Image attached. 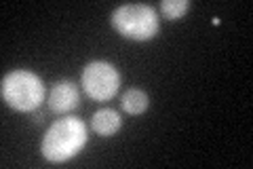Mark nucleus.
Here are the masks:
<instances>
[{
	"instance_id": "obj_1",
	"label": "nucleus",
	"mask_w": 253,
	"mask_h": 169,
	"mask_svg": "<svg viewBox=\"0 0 253 169\" xmlns=\"http://www.w3.org/2000/svg\"><path fill=\"white\" fill-rule=\"evenodd\" d=\"M86 125L76 116H63L46 129L41 152L51 163H63L76 157L86 144Z\"/></svg>"
},
{
	"instance_id": "obj_2",
	"label": "nucleus",
	"mask_w": 253,
	"mask_h": 169,
	"mask_svg": "<svg viewBox=\"0 0 253 169\" xmlns=\"http://www.w3.org/2000/svg\"><path fill=\"white\" fill-rule=\"evenodd\" d=\"M0 93H2L4 104L13 110L32 112L44 100V85L41 76L34 74V72L13 70L0 83Z\"/></svg>"
},
{
	"instance_id": "obj_3",
	"label": "nucleus",
	"mask_w": 253,
	"mask_h": 169,
	"mask_svg": "<svg viewBox=\"0 0 253 169\" xmlns=\"http://www.w3.org/2000/svg\"><path fill=\"white\" fill-rule=\"evenodd\" d=\"M110 21L118 34L131 40H150L158 32V15L148 4H123Z\"/></svg>"
},
{
	"instance_id": "obj_4",
	"label": "nucleus",
	"mask_w": 253,
	"mask_h": 169,
	"mask_svg": "<svg viewBox=\"0 0 253 169\" xmlns=\"http://www.w3.org/2000/svg\"><path fill=\"white\" fill-rule=\"evenodd\" d=\"M81 83L89 98L97 102H106L116 95L118 87H121V74L108 61H91L83 70Z\"/></svg>"
},
{
	"instance_id": "obj_5",
	"label": "nucleus",
	"mask_w": 253,
	"mask_h": 169,
	"mask_svg": "<svg viewBox=\"0 0 253 169\" xmlns=\"http://www.w3.org/2000/svg\"><path fill=\"white\" fill-rule=\"evenodd\" d=\"M78 89L74 83H70V80H59V83H55L49 91V108L53 112H70L78 106Z\"/></svg>"
},
{
	"instance_id": "obj_6",
	"label": "nucleus",
	"mask_w": 253,
	"mask_h": 169,
	"mask_svg": "<svg viewBox=\"0 0 253 169\" xmlns=\"http://www.w3.org/2000/svg\"><path fill=\"white\" fill-rule=\"evenodd\" d=\"M93 131L101 135V138H110V135H114L118 129H121V116H118V112L112 110V108H101L93 114Z\"/></svg>"
},
{
	"instance_id": "obj_7",
	"label": "nucleus",
	"mask_w": 253,
	"mask_h": 169,
	"mask_svg": "<svg viewBox=\"0 0 253 169\" xmlns=\"http://www.w3.org/2000/svg\"><path fill=\"white\" fill-rule=\"evenodd\" d=\"M148 93L141 89H129L123 95V108L129 112V114H141V112L148 110Z\"/></svg>"
},
{
	"instance_id": "obj_8",
	"label": "nucleus",
	"mask_w": 253,
	"mask_h": 169,
	"mask_svg": "<svg viewBox=\"0 0 253 169\" xmlns=\"http://www.w3.org/2000/svg\"><path fill=\"white\" fill-rule=\"evenodd\" d=\"M190 11V2L188 0H165L161 2V13L167 19H179Z\"/></svg>"
}]
</instances>
